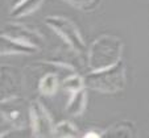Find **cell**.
Segmentation results:
<instances>
[{
  "label": "cell",
  "instance_id": "obj_10",
  "mask_svg": "<svg viewBox=\"0 0 149 138\" xmlns=\"http://www.w3.org/2000/svg\"><path fill=\"white\" fill-rule=\"evenodd\" d=\"M61 87L58 74L56 71H46L42 74V76L37 82V90L40 95L45 96V97H52L58 92V88Z\"/></svg>",
  "mask_w": 149,
  "mask_h": 138
},
{
  "label": "cell",
  "instance_id": "obj_7",
  "mask_svg": "<svg viewBox=\"0 0 149 138\" xmlns=\"http://www.w3.org/2000/svg\"><path fill=\"white\" fill-rule=\"evenodd\" d=\"M0 71H1V100L19 96L24 84L23 71L9 65H3Z\"/></svg>",
  "mask_w": 149,
  "mask_h": 138
},
{
  "label": "cell",
  "instance_id": "obj_18",
  "mask_svg": "<svg viewBox=\"0 0 149 138\" xmlns=\"http://www.w3.org/2000/svg\"><path fill=\"white\" fill-rule=\"evenodd\" d=\"M24 0H11V7L12 8H15V7H17L20 3H23Z\"/></svg>",
  "mask_w": 149,
  "mask_h": 138
},
{
  "label": "cell",
  "instance_id": "obj_16",
  "mask_svg": "<svg viewBox=\"0 0 149 138\" xmlns=\"http://www.w3.org/2000/svg\"><path fill=\"white\" fill-rule=\"evenodd\" d=\"M71 7L83 12H93L100 4V0H63Z\"/></svg>",
  "mask_w": 149,
  "mask_h": 138
},
{
  "label": "cell",
  "instance_id": "obj_15",
  "mask_svg": "<svg viewBox=\"0 0 149 138\" xmlns=\"http://www.w3.org/2000/svg\"><path fill=\"white\" fill-rule=\"evenodd\" d=\"M78 135H79V132L70 121H66L65 120V121H61L58 124H56L53 137L73 138V137H78Z\"/></svg>",
  "mask_w": 149,
  "mask_h": 138
},
{
  "label": "cell",
  "instance_id": "obj_2",
  "mask_svg": "<svg viewBox=\"0 0 149 138\" xmlns=\"http://www.w3.org/2000/svg\"><path fill=\"white\" fill-rule=\"evenodd\" d=\"M86 87L102 93H116L124 90L127 83L125 65L123 61L102 70L90 71L84 76Z\"/></svg>",
  "mask_w": 149,
  "mask_h": 138
},
{
  "label": "cell",
  "instance_id": "obj_5",
  "mask_svg": "<svg viewBox=\"0 0 149 138\" xmlns=\"http://www.w3.org/2000/svg\"><path fill=\"white\" fill-rule=\"evenodd\" d=\"M56 124L48 108L40 100L31 101V130L33 137H53Z\"/></svg>",
  "mask_w": 149,
  "mask_h": 138
},
{
  "label": "cell",
  "instance_id": "obj_13",
  "mask_svg": "<svg viewBox=\"0 0 149 138\" xmlns=\"http://www.w3.org/2000/svg\"><path fill=\"white\" fill-rule=\"evenodd\" d=\"M44 0H24L23 3H20L17 7L11 9V17L13 19H21L28 14L33 13L36 9H38L42 6Z\"/></svg>",
  "mask_w": 149,
  "mask_h": 138
},
{
  "label": "cell",
  "instance_id": "obj_8",
  "mask_svg": "<svg viewBox=\"0 0 149 138\" xmlns=\"http://www.w3.org/2000/svg\"><path fill=\"white\" fill-rule=\"evenodd\" d=\"M81 55L79 53H77L74 49H71L70 46H61L57 48L54 50L50 51L49 57H46L44 61L49 63H53L54 66L62 68V70H69L70 72H77L78 68H81Z\"/></svg>",
  "mask_w": 149,
  "mask_h": 138
},
{
  "label": "cell",
  "instance_id": "obj_12",
  "mask_svg": "<svg viewBox=\"0 0 149 138\" xmlns=\"http://www.w3.org/2000/svg\"><path fill=\"white\" fill-rule=\"evenodd\" d=\"M133 135H135V124L128 120H123L108 128L102 137H133Z\"/></svg>",
  "mask_w": 149,
  "mask_h": 138
},
{
  "label": "cell",
  "instance_id": "obj_11",
  "mask_svg": "<svg viewBox=\"0 0 149 138\" xmlns=\"http://www.w3.org/2000/svg\"><path fill=\"white\" fill-rule=\"evenodd\" d=\"M86 88H82L81 91L75 92L69 97V101L66 104V113L69 116H81L84 112L86 105H87V91H86Z\"/></svg>",
  "mask_w": 149,
  "mask_h": 138
},
{
  "label": "cell",
  "instance_id": "obj_3",
  "mask_svg": "<svg viewBox=\"0 0 149 138\" xmlns=\"http://www.w3.org/2000/svg\"><path fill=\"white\" fill-rule=\"evenodd\" d=\"M0 113L11 130L31 129V101L28 103L20 95L1 100Z\"/></svg>",
  "mask_w": 149,
  "mask_h": 138
},
{
  "label": "cell",
  "instance_id": "obj_9",
  "mask_svg": "<svg viewBox=\"0 0 149 138\" xmlns=\"http://www.w3.org/2000/svg\"><path fill=\"white\" fill-rule=\"evenodd\" d=\"M38 49L33 46L25 45L23 42H19L16 39L11 38L8 36L1 34L0 36V54L3 57L7 55H25V54H36Z\"/></svg>",
  "mask_w": 149,
  "mask_h": 138
},
{
  "label": "cell",
  "instance_id": "obj_14",
  "mask_svg": "<svg viewBox=\"0 0 149 138\" xmlns=\"http://www.w3.org/2000/svg\"><path fill=\"white\" fill-rule=\"evenodd\" d=\"M61 87L66 93H69V96L74 95L75 92L81 91L82 88H86L84 76L78 75L77 72H71V75L66 76V78L62 80Z\"/></svg>",
  "mask_w": 149,
  "mask_h": 138
},
{
  "label": "cell",
  "instance_id": "obj_4",
  "mask_svg": "<svg viewBox=\"0 0 149 138\" xmlns=\"http://www.w3.org/2000/svg\"><path fill=\"white\" fill-rule=\"evenodd\" d=\"M45 23L49 28L53 29L63 39V42L66 45H69L81 55L87 57L88 48L86 45V42H84L79 29L77 28L73 21L61 16H48L45 19Z\"/></svg>",
  "mask_w": 149,
  "mask_h": 138
},
{
  "label": "cell",
  "instance_id": "obj_1",
  "mask_svg": "<svg viewBox=\"0 0 149 138\" xmlns=\"http://www.w3.org/2000/svg\"><path fill=\"white\" fill-rule=\"evenodd\" d=\"M123 42L118 37L103 34L91 43L87 53V65L91 71L115 66L121 61Z\"/></svg>",
  "mask_w": 149,
  "mask_h": 138
},
{
  "label": "cell",
  "instance_id": "obj_17",
  "mask_svg": "<svg viewBox=\"0 0 149 138\" xmlns=\"http://www.w3.org/2000/svg\"><path fill=\"white\" fill-rule=\"evenodd\" d=\"M103 133H94V132H88L84 134V137H102Z\"/></svg>",
  "mask_w": 149,
  "mask_h": 138
},
{
  "label": "cell",
  "instance_id": "obj_6",
  "mask_svg": "<svg viewBox=\"0 0 149 138\" xmlns=\"http://www.w3.org/2000/svg\"><path fill=\"white\" fill-rule=\"evenodd\" d=\"M1 34L11 37V38L25 43V45L33 46L38 50L45 48L46 43L45 37L38 30L31 28V26H26L25 24L21 23H6V25L1 28Z\"/></svg>",
  "mask_w": 149,
  "mask_h": 138
}]
</instances>
